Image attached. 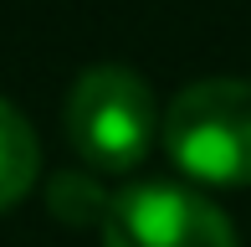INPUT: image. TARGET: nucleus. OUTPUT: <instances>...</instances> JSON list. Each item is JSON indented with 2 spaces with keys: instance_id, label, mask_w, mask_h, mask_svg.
<instances>
[{
  "instance_id": "f257e3e1",
  "label": "nucleus",
  "mask_w": 251,
  "mask_h": 247,
  "mask_svg": "<svg viewBox=\"0 0 251 247\" xmlns=\"http://www.w3.org/2000/svg\"><path fill=\"white\" fill-rule=\"evenodd\" d=\"M175 165L210 185H251V77H200L164 114Z\"/></svg>"
},
{
  "instance_id": "f03ea898",
  "label": "nucleus",
  "mask_w": 251,
  "mask_h": 247,
  "mask_svg": "<svg viewBox=\"0 0 251 247\" xmlns=\"http://www.w3.org/2000/svg\"><path fill=\"white\" fill-rule=\"evenodd\" d=\"M159 134V103L133 67H82L67 93V139L98 170H133Z\"/></svg>"
},
{
  "instance_id": "7ed1b4c3",
  "label": "nucleus",
  "mask_w": 251,
  "mask_h": 247,
  "mask_svg": "<svg viewBox=\"0 0 251 247\" xmlns=\"http://www.w3.org/2000/svg\"><path fill=\"white\" fill-rule=\"evenodd\" d=\"M102 247H236L221 206L185 185H133L113 196Z\"/></svg>"
},
{
  "instance_id": "20e7f679",
  "label": "nucleus",
  "mask_w": 251,
  "mask_h": 247,
  "mask_svg": "<svg viewBox=\"0 0 251 247\" xmlns=\"http://www.w3.org/2000/svg\"><path fill=\"white\" fill-rule=\"evenodd\" d=\"M41 175V144L10 98H0V211L16 206Z\"/></svg>"
},
{
  "instance_id": "39448f33",
  "label": "nucleus",
  "mask_w": 251,
  "mask_h": 247,
  "mask_svg": "<svg viewBox=\"0 0 251 247\" xmlns=\"http://www.w3.org/2000/svg\"><path fill=\"white\" fill-rule=\"evenodd\" d=\"M47 206L67 227H102L108 211H113V196L98 181H87L82 170H56L47 181Z\"/></svg>"
}]
</instances>
